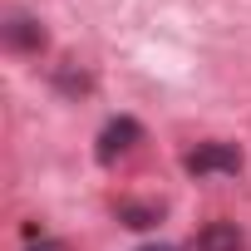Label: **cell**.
Here are the masks:
<instances>
[{"instance_id":"4","label":"cell","mask_w":251,"mask_h":251,"mask_svg":"<svg viewBox=\"0 0 251 251\" xmlns=\"http://www.w3.org/2000/svg\"><path fill=\"white\" fill-rule=\"evenodd\" d=\"M5 45L20 50V54H40L45 50V25L30 20V15H10L5 20Z\"/></svg>"},{"instance_id":"8","label":"cell","mask_w":251,"mask_h":251,"mask_svg":"<svg viewBox=\"0 0 251 251\" xmlns=\"http://www.w3.org/2000/svg\"><path fill=\"white\" fill-rule=\"evenodd\" d=\"M138 251H173V246H138Z\"/></svg>"},{"instance_id":"3","label":"cell","mask_w":251,"mask_h":251,"mask_svg":"<svg viewBox=\"0 0 251 251\" xmlns=\"http://www.w3.org/2000/svg\"><path fill=\"white\" fill-rule=\"evenodd\" d=\"M241 246H246V236H241L236 222H207V226L187 241V251H241Z\"/></svg>"},{"instance_id":"5","label":"cell","mask_w":251,"mask_h":251,"mask_svg":"<svg viewBox=\"0 0 251 251\" xmlns=\"http://www.w3.org/2000/svg\"><path fill=\"white\" fill-rule=\"evenodd\" d=\"M54 84H59L64 94H89V89H94V79H89V74H84V69L74 64V59H69V64H59V74H54Z\"/></svg>"},{"instance_id":"7","label":"cell","mask_w":251,"mask_h":251,"mask_svg":"<svg viewBox=\"0 0 251 251\" xmlns=\"http://www.w3.org/2000/svg\"><path fill=\"white\" fill-rule=\"evenodd\" d=\"M25 251H69V246H64V241H54V236H40V241H30Z\"/></svg>"},{"instance_id":"1","label":"cell","mask_w":251,"mask_h":251,"mask_svg":"<svg viewBox=\"0 0 251 251\" xmlns=\"http://www.w3.org/2000/svg\"><path fill=\"white\" fill-rule=\"evenodd\" d=\"M187 177H231L241 173V148L236 143H197L187 158H182Z\"/></svg>"},{"instance_id":"2","label":"cell","mask_w":251,"mask_h":251,"mask_svg":"<svg viewBox=\"0 0 251 251\" xmlns=\"http://www.w3.org/2000/svg\"><path fill=\"white\" fill-rule=\"evenodd\" d=\"M143 138V128L133 118H108L103 123V133H99V163H113V158H123L133 143Z\"/></svg>"},{"instance_id":"6","label":"cell","mask_w":251,"mask_h":251,"mask_svg":"<svg viewBox=\"0 0 251 251\" xmlns=\"http://www.w3.org/2000/svg\"><path fill=\"white\" fill-rule=\"evenodd\" d=\"M118 217L128 222V226H138V231H143V226H153V222H158V207H148V202H118Z\"/></svg>"}]
</instances>
